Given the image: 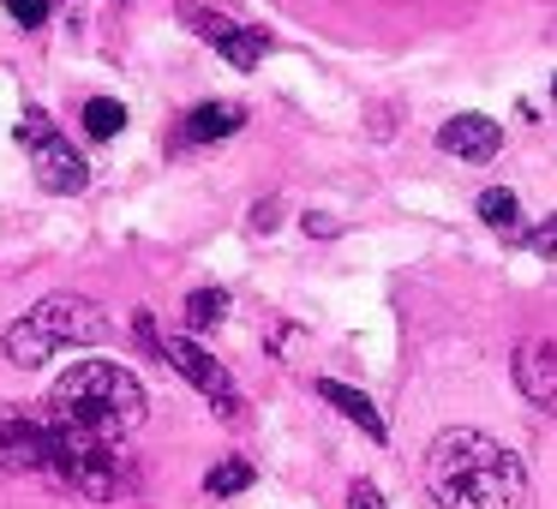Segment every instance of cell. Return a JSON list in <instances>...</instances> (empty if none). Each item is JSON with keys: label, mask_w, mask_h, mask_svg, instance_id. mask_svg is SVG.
<instances>
[{"label": "cell", "mask_w": 557, "mask_h": 509, "mask_svg": "<svg viewBox=\"0 0 557 509\" xmlns=\"http://www.w3.org/2000/svg\"><path fill=\"white\" fill-rule=\"evenodd\" d=\"M425 492L437 509H528L533 485L509 444L473 425H449L425 449Z\"/></svg>", "instance_id": "cell-1"}, {"label": "cell", "mask_w": 557, "mask_h": 509, "mask_svg": "<svg viewBox=\"0 0 557 509\" xmlns=\"http://www.w3.org/2000/svg\"><path fill=\"white\" fill-rule=\"evenodd\" d=\"M42 420L61 425V432H78V437H102V444H126V437L145 425L150 413V396L126 365L114 360H78L54 377L49 401H42Z\"/></svg>", "instance_id": "cell-2"}, {"label": "cell", "mask_w": 557, "mask_h": 509, "mask_svg": "<svg viewBox=\"0 0 557 509\" xmlns=\"http://www.w3.org/2000/svg\"><path fill=\"white\" fill-rule=\"evenodd\" d=\"M37 480L61 485V492L85 497V504H121V497L138 492V461L126 456V444H102V437H78V432L49 425Z\"/></svg>", "instance_id": "cell-3"}, {"label": "cell", "mask_w": 557, "mask_h": 509, "mask_svg": "<svg viewBox=\"0 0 557 509\" xmlns=\"http://www.w3.org/2000/svg\"><path fill=\"white\" fill-rule=\"evenodd\" d=\"M102 336H109V318H102L97 300H85V294H49V300H37L25 318H13V324L0 330V353L18 372H37L61 348H90Z\"/></svg>", "instance_id": "cell-4"}, {"label": "cell", "mask_w": 557, "mask_h": 509, "mask_svg": "<svg viewBox=\"0 0 557 509\" xmlns=\"http://www.w3.org/2000/svg\"><path fill=\"white\" fill-rule=\"evenodd\" d=\"M18 150H30V174H37L42 193L66 198V193H85L90 181V162L78 157L73 145H66L61 133L49 126V114L42 109H25V121H18Z\"/></svg>", "instance_id": "cell-5"}, {"label": "cell", "mask_w": 557, "mask_h": 509, "mask_svg": "<svg viewBox=\"0 0 557 509\" xmlns=\"http://www.w3.org/2000/svg\"><path fill=\"white\" fill-rule=\"evenodd\" d=\"M157 353L222 413V420H240V389H234L228 365H222L210 348H198V336H157Z\"/></svg>", "instance_id": "cell-6"}, {"label": "cell", "mask_w": 557, "mask_h": 509, "mask_svg": "<svg viewBox=\"0 0 557 509\" xmlns=\"http://www.w3.org/2000/svg\"><path fill=\"white\" fill-rule=\"evenodd\" d=\"M181 25L198 30L205 42H216V54L234 66V73H258V61L270 54V37L252 25H234V18L210 13V7H198V0H181Z\"/></svg>", "instance_id": "cell-7"}, {"label": "cell", "mask_w": 557, "mask_h": 509, "mask_svg": "<svg viewBox=\"0 0 557 509\" xmlns=\"http://www.w3.org/2000/svg\"><path fill=\"white\" fill-rule=\"evenodd\" d=\"M49 425L30 408H0V473H42Z\"/></svg>", "instance_id": "cell-8"}, {"label": "cell", "mask_w": 557, "mask_h": 509, "mask_svg": "<svg viewBox=\"0 0 557 509\" xmlns=\"http://www.w3.org/2000/svg\"><path fill=\"white\" fill-rule=\"evenodd\" d=\"M437 150L480 169V162H492L497 150H504V126L485 121V114H449V121L437 126Z\"/></svg>", "instance_id": "cell-9"}, {"label": "cell", "mask_w": 557, "mask_h": 509, "mask_svg": "<svg viewBox=\"0 0 557 509\" xmlns=\"http://www.w3.org/2000/svg\"><path fill=\"white\" fill-rule=\"evenodd\" d=\"M509 372H516V389L533 401V408H545V413H557V348L552 342H521L516 348V360H509Z\"/></svg>", "instance_id": "cell-10"}, {"label": "cell", "mask_w": 557, "mask_h": 509, "mask_svg": "<svg viewBox=\"0 0 557 509\" xmlns=\"http://www.w3.org/2000/svg\"><path fill=\"white\" fill-rule=\"evenodd\" d=\"M318 396L330 401V408L342 413V420H354L372 444H389V425H384V413H377V401L372 396H360L354 384H342V377H318Z\"/></svg>", "instance_id": "cell-11"}, {"label": "cell", "mask_w": 557, "mask_h": 509, "mask_svg": "<svg viewBox=\"0 0 557 509\" xmlns=\"http://www.w3.org/2000/svg\"><path fill=\"white\" fill-rule=\"evenodd\" d=\"M240 126H246L240 102H198L181 126V145H216V138H234Z\"/></svg>", "instance_id": "cell-12"}, {"label": "cell", "mask_w": 557, "mask_h": 509, "mask_svg": "<svg viewBox=\"0 0 557 509\" xmlns=\"http://www.w3.org/2000/svg\"><path fill=\"white\" fill-rule=\"evenodd\" d=\"M473 204H480V222H485V228H497V234H521V198L509 193V186H485V193L473 198Z\"/></svg>", "instance_id": "cell-13"}, {"label": "cell", "mask_w": 557, "mask_h": 509, "mask_svg": "<svg viewBox=\"0 0 557 509\" xmlns=\"http://www.w3.org/2000/svg\"><path fill=\"white\" fill-rule=\"evenodd\" d=\"M222 318H228V294H222V288H193V294H186V330H193V336L216 330Z\"/></svg>", "instance_id": "cell-14"}, {"label": "cell", "mask_w": 557, "mask_h": 509, "mask_svg": "<svg viewBox=\"0 0 557 509\" xmlns=\"http://www.w3.org/2000/svg\"><path fill=\"white\" fill-rule=\"evenodd\" d=\"M85 133L97 138H114V133H126V102H114V97H90L85 102Z\"/></svg>", "instance_id": "cell-15"}, {"label": "cell", "mask_w": 557, "mask_h": 509, "mask_svg": "<svg viewBox=\"0 0 557 509\" xmlns=\"http://www.w3.org/2000/svg\"><path fill=\"white\" fill-rule=\"evenodd\" d=\"M246 485H252V461H240V456L216 461V468L205 473V492H210V497H240Z\"/></svg>", "instance_id": "cell-16"}, {"label": "cell", "mask_w": 557, "mask_h": 509, "mask_svg": "<svg viewBox=\"0 0 557 509\" xmlns=\"http://www.w3.org/2000/svg\"><path fill=\"white\" fill-rule=\"evenodd\" d=\"M7 13H13V25H18V30H42L54 7H49V0H7Z\"/></svg>", "instance_id": "cell-17"}, {"label": "cell", "mask_w": 557, "mask_h": 509, "mask_svg": "<svg viewBox=\"0 0 557 509\" xmlns=\"http://www.w3.org/2000/svg\"><path fill=\"white\" fill-rule=\"evenodd\" d=\"M516 240L528 246V252H540V258H557V216H552V222H540V228H533V234L521 228Z\"/></svg>", "instance_id": "cell-18"}, {"label": "cell", "mask_w": 557, "mask_h": 509, "mask_svg": "<svg viewBox=\"0 0 557 509\" xmlns=\"http://www.w3.org/2000/svg\"><path fill=\"white\" fill-rule=\"evenodd\" d=\"M348 509H389V504H384V492H377L372 480H354L348 485Z\"/></svg>", "instance_id": "cell-19"}, {"label": "cell", "mask_w": 557, "mask_h": 509, "mask_svg": "<svg viewBox=\"0 0 557 509\" xmlns=\"http://www.w3.org/2000/svg\"><path fill=\"white\" fill-rule=\"evenodd\" d=\"M306 234H318V240H330V234H336V222H330V216H306Z\"/></svg>", "instance_id": "cell-20"}, {"label": "cell", "mask_w": 557, "mask_h": 509, "mask_svg": "<svg viewBox=\"0 0 557 509\" xmlns=\"http://www.w3.org/2000/svg\"><path fill=\"white\" fill-rule=\"evenodd\" d=\"M252 228H276V198H270L264 210H252Z\"/></svg>", "instance_id": "cell-21"}, {"label": "cell", "mask_w": 557, "mask_h": 509, "mask_svg": "<svg viewBox=\"0 0 557 509\" xmlns=\"http://www.w3.org/2000/svg\"><path fill=\"white\" fill-rule=\"evenodd\" d=\"M552 97H557V78H552Z\"/></svg>", "instance_id": "cell-22"}]
</instances>
